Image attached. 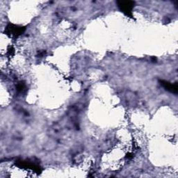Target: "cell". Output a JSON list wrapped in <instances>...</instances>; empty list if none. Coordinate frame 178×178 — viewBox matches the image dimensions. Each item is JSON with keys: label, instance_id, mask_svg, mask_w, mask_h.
<instances>
[{"label": "cell", "instance_id": "6da1fadb", "mask_svg": "<svg viewBox=\"0 0 178 178\" xmlns=\"http://www.w3.org/2000/svg\"><path fill=\"white\" fill-rule=\"evenodd\" d=\"M118 5L119 7L122 8V10L124 11V12H131V8L132 6H134V2H118Z\"/></svg>", "mask_w": 178, "mask_h": 178}]
</instances>
